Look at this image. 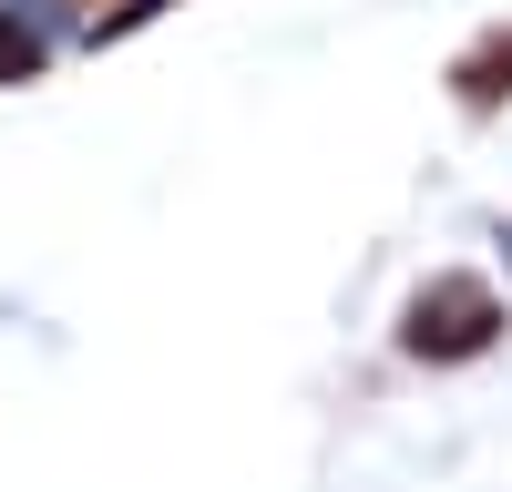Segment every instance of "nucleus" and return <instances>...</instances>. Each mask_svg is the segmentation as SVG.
<instances>
[{
    "label": "nucleus",
    "mask_w": 512,
    "mask_h": 492,
    "mask_svg": "<svg viewBox=\"0 0 512 492\" xmlns=\"http://www.w3.org/2000/svg\"><path fill=\"white\" fill-rule=\"evenodd\" d=\"M31 72H41V31L21 11H0V82H31Z\"/></svg>",
    "instance_id": "7ed1b4c3"
},
{
    "label": "nucleus",
    "mask_w": 512,
    "mask_h": 492,
    "mask_svg": "<svg viewBox=\"0 0 512 492\" xmlns=\"http://www.w3.org/2000/svg\"><path fill=\"white\" fill-rule=\"evenodd\" d=\"M451 82H461V103H502V93H512V31H492L482 52H461Z\"/></svg>",
    "instance_id": "f03ea898"
},
{
    "label": "nucleus",
    "mask_w": 512,
    "mask_h": 492,
    "mask_svg": "<svg viewBox=\"0 0 512 492\" xmlns=\"http://www.w3.org/2000/svg\"><path fill=\"white\" fill-rule=\"evenodd\" d=\"M492 328H502V298L482 277H431L400 318V349L410 359H472V349H492Z\"/></svg>",
    "instance_id": "f257e3e1"
}]
</instances>
